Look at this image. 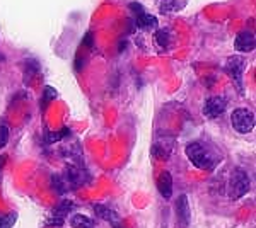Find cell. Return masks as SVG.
I'll return each instance as SVG.
<instances>
[{
	"label": "cell",
	"mask_w": 256,
	"mask_h": 228,
	"mask_svg": "<svg viewBox=\"0 0 256 228\" xmlns=\"http://www.w3.org/2000/svg\"><path fill=\"white\" fill-rule=\"evenodd\" d=\"M230 123H232V128L238 133H251L254 128V114L246 107H239L230 114Z\"/></svg>",
	"instance_id": "1"
},
{
	"label": "cell",
	"mask_w": 256,
	"mask_h": 228,
	"mask_svg": "<svg viewBox=\"0 0 256 228\" xmlns=\"http://www.w3.org/2000/svg\"><path fill=\"white\" fill-rule=\"evenodd\" d=\"M250 188H251V184H250L248 174L239 171V169L234 171L229 181V196L232 198V200H239V198H242L248 191H250Z\"/></svg>",
	"instance_id": "2"
},
{
	"label": "cell",
	"mask_w": 256,
	"mask_h": 228,
	"mask_svg": "<svg viewBox=\"0 0 256 228\" xmlns=\"http://www.w3.org/2000/svg\"><path fill=\"white\" fill-rule=\"evenodd\" d=\"M186 157L190 159L195 167L198 169H204V171H208L212 167V160H210V155L207 153L204 147L200 143H190L186 147Z\"/></svg>",
	"instance_id": "3"
},
{
	"label": "cell",
	"mask_w": 256,
	"mask_h": 228,
	"mask_svg": "<svg viewBox=\"0 0 256 228\" xmlns=\"http://www.w3.org/2000/svg\"><path fill=\"white\" fill-rule=\"evenodd\" d=\"M226 70H227V73L230 75V78L236 82L239 92L244 94V89H242V72H244V60H242L241 56L229 58V61H227V65H226Z\"/></svg>",
	"instance_id": "4"
},
{
	"label": "cell",
	"mask_w": 256,
	"mask_h": 228,
	"mask_svg": "<svg viewBox=\"0 0 256 228\" xmlns=\"http://www.w3.org/2000/svg\"><path fill=\"white\" fill-rule=\"evenodd\" d=\"M226 107H227L226 97H220V95H217V97H210L205 101V104H204V114L207 116L208 119H216L224 113Z\"/></svg>",
	"instance_id": "5"
},
{
	"label": "cell",
	"mask_w": 256,
	"mask_h": 228,
	"mask_svg": "<svg viewBox=\"0 0 256 228\" xmlns=\"http://www.w3.org/2000/svg\"><path fill=\"white\" fill-rule=\"evenodd\" d=\"M176 213H178V225L181 228H188L190 222H192V211H190L188 196L181 194L176 201Z\"/></svg>",
	"instance_id": "6"
},
{
	"label": "cell",
	"mask_w": 256,
	"mask_h": 228,
	"mask_svg": "<svg viewBox=\"0 0 256 228\" xmlns=\"http://www.w3.org/2000/svg\"><path fill=\"white\" fill-rule=\"evenodd\" d=\"M254 44H256V39H254V34L251 31H242L239 32L234 39V48L236 51H241V53H250L254 49Z\"/></svg>",
	"instance_id": "7"
},
{
	"label": "cell",
	"mask_w": 256,
	"mask_h": 228,
	"mask_svg": "<svg viewBox=\"0 0 256 228\" xmlns=\"http://www.w3.org/2000/svg\"><path fill=\"white\" fill-rule=\"evenodd\" d=\"M158 189L164 200H171L172 196V176L171 172L164 171L158 179Z\"/></svg>",
	"instance_id": "8"
},
{
	"label": "cell",
	"mask_w": 256,
	"mask_h": 228,
	"mask_svg": "<svg viewBox=\"0 0 256 228\" xmlns=\"http://www.w3.org/2000/svg\"><path fill=\"white\" fill-rule=\"evenodd\" d=\"M65 179H67L70 189H76V188H79V186L84 184L86 176L79 167L70 165V167H67V176H65Z\"/></svg>",
	"instance_id": "9"
},
{
	"label": "cell",
	"mask_w": 256,
	"mask_h": 228,
	"mask_svg": "<svg viewBox=\"0 0 256 228\" xmlns=\"http://www.w3.org/2000/svg\"><path fill=\"white\" fill-rule=\"evenodd\" d=\"M186 2L188 0H158V5L162 14H172V12L184 9Z\"/></svg>",
	"instance_id": "10"
},
{
	"label": "cell",
	"mask_w": 256,
	"mask_h": 228,
	"mask_svg": "<svg viewBox=\"0 0 256 228\" xmlns=\"http://www.w3.org/2000/svg\"><path fill=\"white\" fill-rule=\"evenodd\" d=\"M94 213H96L99 218L106 220V222H111V223H118L120 222V215L116 213V211L108 208V206H104V205H96V206H94Z\"/></svg>",
	"instance_id": "11"
},
{
	"label": "cell",
	"mask_w": 256,
	"mask_h": 228,
	"mask_svg": "<svg viewBox=\"0 0 256 228\" xmlns=\"http://www.w3.org/2000/svg\"><path fill=\"white\" fill-rule=\"evenodd\" d=\"M72 228H94V220L86 217V215H74L70 218Z\"/></svg>",
	"instance_id": "12"
},
{
	"label": "cell",
	"mask_w": 256,
	"mask_h": 228,
	"mask_svg": "<svg viewBox=\"0 0 256 228\" xmlns=\"http://www.w3.org/2000/svg\"><path fill=\"white\" fill-rule=\"evenodd\" d=\"M137 24H138V27H142V29L154 27L156 24H158V19L144 10V12H140V14H137Z\"/></svg>",
	"instance_id": "13"
},
{
	"label": "cell",
	"mask_w": 256,
	"mask_h": 228,
	"mask_svg": "<svg viewBox=\"0 0 256 228\" xmlns=\"http://www.w3.org/2000/svg\"><path fill=\"white\" fill-rule=\"evenodd\" d=\"M156 39H158L159 46L168 48L169 43H171V32H169L168 29H160V31L156 32Z\"/></svg>",
	"instance_id": "14"
},
{
	"label": "cell",
	"mask_w": 256,
	"mask_h": 228,
	"mask_svg": "<svg viewBox=\"0 0 256 228\" xmlns=\"http://www.w3.org/2000/svg\"><path fill=\"white\" fill-rule=\"evenodd\" d=\"M56 97H58V92H56L52 85H46V87H44V90H43V106L46 107L50 102H52L53 99H56Z\"/></svg>",
	"instance_id": "15"
},
{
	"label": "cell",
	"mask_w": 256,
	"mask_h": 228,
	"mask_svg": "<svg viewBox=\"0 0 256 228\" xmlns=\"http://www.w3.org/2000/svg\"><path fill=\"white\" fill-rule=\"evenodd\" d=\"M74 208V203H70V201H64L62 205H58L55 208V211H53V215H56V217H60V218H65V215L68 213L70 210Z\"/></svg>",
	"instance_id": "16"
},
{
	"label": "cell",
	"mask_w": 256,
	"mask_h": 228,
	"mask_svg": "<svg viewBox=\"0 0 256 228\" xmlns=\"http://www.w3.org/2000/svg\"><path fill=\"white\" fill-rule=\"evenodd\" d=\"M18 220V215L16 213H10V215H0V228H12Z\"/></svg>",
	"instance_id": "17"
},
{
	"label": "cell",
	"mask_w": 256,
	"mask_h": 228,
	"mask_svg": "<svg viewBox=\"0 0 256 228\" xmlns=\"http://www.w3.org/2000/svg\"><path fill=\"white\" fill-rule=\"evenodd\" d=\"M9 142V126L7 124H0V148H4Z\"/></svg>",
	"instance_id": "18"
},
{
	"label": "cell",
	"mask_w": 256,
	"mask_h": 228,
	"mask_svg": "<svg viewBox=\"0 0 256 228\" xmlns=\"http://www.w3.org/2000/svg\"><path fill=\"white\" fill-rule=\"evenodd\" d=\"M118 223H120V222H118ZM118 223H111V225H114V228H122V227L118 225Z\"/></svg>",
	"instance_id": "19"
}]
</instances>
